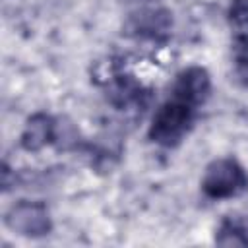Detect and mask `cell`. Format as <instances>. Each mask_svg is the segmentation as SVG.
<instances>
[{
	"mask_svg": "<svg viewBox=\"0 0 248 248\" xmlns=\"http://www.w3.org/2000/svg\"><path fill=\"white\" fill-rule=\"evenodd\" d=\"M211 93V79L205 68H184L170 89V95L155 110L147 138L161 147H176L192 130L200 107Z\"/></svg>",
	"mask_w": 248,
	"mask_h": 248,
	"instance_id": "cell-1",
	"label": "cell"
},
{
	"mask_svg": "<svg viewBox=\"0 0 248 248\" xmlns=\"http://www.w3.org/2000/svg\"><path fill=\"white\" fill-rule=\"evenodd\" d=\"M248 190V172L234 157L211 161L202 178V192L209 200H231Z\"/></svg>",
	"mask_w": 248,
	"mask_h": 248,
	"instance_id": "cell-2",
	"label": "cell"
},
{
	"mask_svg": "<svg viewBox=\"0 0 248 248\" xmlns=\"http://www.w3.org/2000/svg\"><path fill=\"white\" fill-rule=\"evenodd\" d=\"M128 27L138 37L161 39L170 29V14L157 0H132L128 10Z\"/></svg>",
	"mask_w": 248,
	"mask_h": 248,
	"instance_id": "cell-3",
	"label": "cell"
},
{
	"mask_svg": "<svg viewBox=\"0 0 248 248\" xmlns=\"http://www.w3.org/2000/svg\"><path fill=\"white\" fill-rule=\"evenodd\" d=\"M6 225L21 236L39 238L52 231L48 209L41 202H17L6 213Z\"/></svg>",
	"mask_w": 248,
	"mask_h": 248,
	"instance_id": "cell-4",
	"label": "cell"
},
{
	"mask_svg": "<svg viewBox=\"0 0 248 248\" xmlns=\"http://www.w3.org/2000/svg\"><path fill=\"white\" fill-rule=\"evenodd\" d=\"M58 134V120L46 112H37L27 120L21 132V147L27 151H39L56 143Z\"/></svg>",
	"mask_w": 248,
	"mask_h": 248,
	"instance_id": "cell-5",
	"label": "cell"
},
{
	"mask_svg": "<svg viewBox=\"0 0 248 248\" xmlns=\"http://www.w3.org/2000/svg\"><path fill=\"white\" fill-rule=\"evenodd\" d=\"M215 242L223 246H248V225L238 219H225L217 229Z\"/></svg>",
	"mask_w": 248,
	"mask_h": 248,
	"instance_id": "cell-6",
	"label": "cell"
},
{
	"mask_svg": "<svg viewBox=\"0 0 248 248\" xmlns=\"http://www.w3.org/2000/svg\"><path fill=\"white\" fill-rule=\"evenodd\" d=\"M234 70L238 79L248 85V35L240 37L234 45Z\"/></svg>",
	"mask_w": 248,
	"mask_h": 248,
	"instance_id": "cell-7",
	"label": "cell"
}]
</instances>
